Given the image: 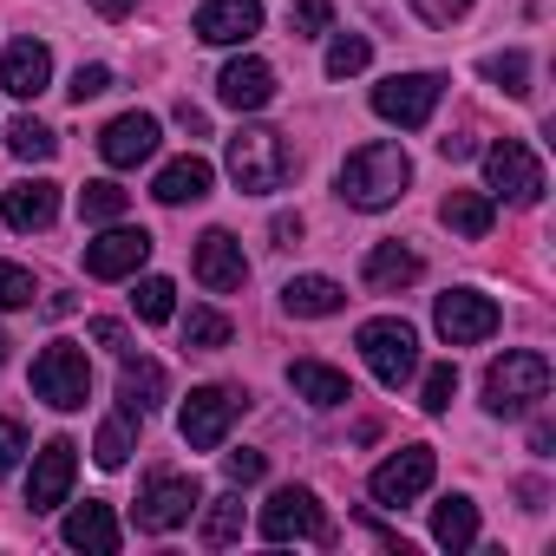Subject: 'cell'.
<instances>
[{"mask_svg": "<svg viewBox=\"0 0 556 556\" xmlns=\"http://www.w3.org/2000/svg\"><path fill=\"white\" fill-rule=\"evenodd\" d=\"M452 393H458V367H452V361L426 367V380H419V406H426V413H445Z\"/></svg>", "mask_w": 556, "mask_h": 556, "instance_id": "38", "label": "cell"}, {"mask_svg": "<svg viewBox=\"0 0 556 556\" xmlns=\"http://www.w3.org/2000/svg\"><path fill=\"white\" fill-rule=\"evenodd\" d=\"M0 216H8V229H53V216H60V184H47V177L14 184L8 197H0Z\"/></svg>", "mask_w": 556, "mask_h": 556, "instance_id": "21", "label": "cell"}, {"mask_svg": "<svg viewBox=\"0 0 556 556\" xmlns=\"http://www.w3.org/2000/svg\"><path fill=\"white\" fill-rule=\"evenodd\" d=\"M60 536H66L73 549H92V556H112V549L125 543V530H118L112 504H79V510L60 523Z\"/></svg>", "mask_w": 556, "mask_h": 556, "instance_id": "25", "label": "cell"}, {"mask_svg": "<svg viewBox=\"0 0 556 556\" xmlns=\"http://www.w3.org/2000/svg\"><path fill=\"white\" fill-rule=\"evenodd\" d=\"M255 530L268 543H328V517H321V497L308 484H282V491L262 504Z\"/></svg>", "mask_w": 556, "mask_h": 556, "instance_id": "6", "label": "cell"}, {"mask_svg": "<svg viewBox=\"0 0 556 556\" xmlns=\"http://www.w3.org/2000/svg\"><path fill=\"white\" fill-rule=\"evenodd\" d=\"M242 406H249V393H236V387H190V400H184V413H177L184 445H190V452H216V445L229 439V426L242 419Z\"/></svg>", "mask_w": 556, "mask_h": 556, "instance_id": "5", "label": "cell"}, {"mask_svg": "<svg viewBox=\"0 0 556 556\" xmlns=\"http://www.w3.org/2000/svg\"><path fill=\"white\" fill-rule=\"evenodd\" d=\"M34 275L21 262H0V315H14V308H34Z\"/></svg>", "mask_w": 556, "mask_h": 556, "instance_id": "37", "label": "cell"}, {"mask_svg": "<svg viewBox=\"0 0 556 556\" xmlns=\"http://www.w3.org/2000/svg\"><path fill=\"white\" fill-rule=\"evenodd\" d=\"M236 536H242V497L229 491V497H216V504L203 510V543L223 549V543H236Z\"/></svg>", "mask_w": 556, "mask_h": 556, "instance_id": "33", "label": "cell"}, {"mask_svg": "<svg viewBox=\"0 0 556 556\" xmlns=\"http://www.w3.org/2000/svg\"><path fill=\"white\" fill-rule=\"evenodd\" d=\"M34 393H40L47 406H60V413H79V406H86V393H92L86 348H73V341L40 348V354H34Z\"/></svg>", "mask_w": 556, "mask_h": 556, "instance_id": "7", "label": "cell"}, {"mask_svg": "<svg viewBox=\"0 0 556 556\" xmlns=\"http://www.w3.org/2000/svg\"><path fill=\"white\" fill-rule=\"evenodd\" d=\"M419 255L406 249V242H380V249H367V262H361V275H367V289H380V295H400V289H413L419 282Z\"/></svg>", "mask_w": 556, "mask_h": 556, "instance_id": "23", "label": "cell"}, {"mask_svg": "<svg viewBox=\"0 0 556 556\" xmlns=\"http://www.w3.org/2000/svg\"><path fill=\"white\" fill-rule=\"evenodd\" d=\"M439 151H445V157H452V164H458V157H471V151H478V144H471V138H439Z\"/></svg>", "mask_w": 556, "mask_h": 556, "instance_id": "47", "label": "cell"}, {"mask_svg": "<svg viewBox=\"0 0 556 556\" xmlns=\"http://www.w3.org/2000/svg\"><path fill=\"white\" fill-rule=\"evenodd\" d=\"M8 354H14V341H8V334H0V361H8Z\"/></svg>", "mask_w": 556, "mask_h": 556, "instance_id": "49", "label": "cell"}, {"mask_svg": "<svg viewBox=\"0 0 556 556\" xmlns=\"http://www.w3.org/2000/svg\"><path fill=\"white\" fill-rule=\"evenodd\" d=\"M354 348H361V361L374 367L380 387H406V380L419 374V334H413L400 315H374V321H361Z\"/></svg>", "mask_w": 556, "mask_h": 556, "instance_id": "4", "label": "cell"}, {"mask_svg": "<svg viewBox=\"0 0 556 556\" xmlns=\"http://www.w3.org/2000/svg\"><path fill=\"white\" fill-rule=\"evenodd\" d=\"M223 471H229V484H236V491H242V484H255V478H262V471H268V458H262V452H249V445H242V452H223Z\"/></svg>", "mask_w": 556, "mask_h": 556, "instance_id": "41", "label": "cell"}, {"mask_svg": "<svg viewBox=\"0 0 556 556\" xmlns=\"http://www.w3.org/2000/svg\"><path fill=\"white\" fill-rule=\"evenodd\" d=\"M177 125H184V131H190V138H203V131H210V118H203V112H197V105H177Z\"/></svg>", "mask_w": 556, "mask_h": 556, "instance_id": "46", "label": "cell"}, {"mask_svg": "<svg viewBox=\"0 0 556 556\" xmlns=\"http://www.w3.org/2000/svg\"><path fill=\"white\" fill-rule=\"evenodd\" d=\"M73 471H79V445H73V439H47V445L34 452L27 504H34V510H60L66 491H73Z\"/></svg>", "mask_w": 556, "mask_h": 556, "instance_id": "15", "label": "cell"}, {"mask_svg": "<svg viewBox=\"0 0 556 556\" xmlns=\"http://www.w3.org/2000/svg\"><path fill=\"white\" fill-rule=\"evenodd\" d=\"M92 341L112 348V354H125V328H118V321H92Z\"/></svg>", "mask_w": 556, "mask_h": 556, "instance_id": "45", "label": "cell"}, {"mask_svg": "<svg viewBox=\"0 0 556 556\" xmlns=\"http://www.w3.org/2000/svg\"><path fill=\"white\" fill-rule=\"evenodd\" d=\"M289 387H295V393H302L308 406H321V413H328V406H348V400H354L348 374H341V367H328V361H295V367H289Z\"/></svg>", "mask_w": 556, "mask_h": 556, "instance_id": "26", "label": "cell"}, {"mask_svg": "<svg viewBox=\"0 0 556 556\" xmlns=\"http://www.w3.org/2000/svg\"><path fill=\"white\" fill-rule=\"evenodd\" d=\"M367 60H374V47H367L361 34H334V47H328V79H354V73H367Z\"/></svg>", "mask_w": 556, "mask_h": 556, "instance_id": "36", "label": "cell"}, {"mask_svg": "<svg viewBox=\"0 0 556 556\" xmlns=\"http://www.w3.org/2000/svg\"><path fill=\"white\" fill-rule=\"evenodd\" d=\"M484 177H491V197H504V203H517V210L543 203V164H536V151H530L523 138L484 144Z\"/></svg>", "mask_w": 556, "mask_h": 556, "instance_id": "8", "label": "cell"}, {"mask_svg": "<svg viewBox=\"0 0 556 556\" xmlns=\"http://www.w3.org/2000/svg\"><path fill=\"white\" fill-rule=\"evenodd\" d=\"M66 92H73V99H79V105H86V99H99V92H112V73H105V66H79V73H73V86H66Z\"/></svg>", "mask_w": 556, "mask_h": 556, "instance_id": "43", "label": "cell"}, {"mask_svg": "<svg viewBox=\"0 0 556 556\" xmlns=\"http://www.w3.org/2000/svg\"><path fill=\"white\" fill-rule=\"evenodd\" d=\"M223 164H229V177H236L242 197H268V190H282L295 177V151H289V138L275 131V125H242L223 144Z\"/></svg>", "mask_w": 556, "mask_h": 556, "instance_id": "2", "label": "cell"}, {"mask_svg": "<svg viewBox=\"0 0 556 556\" xmlns=\"http://www.w3.org/2000/svg\"><path fill=\"white\" fill-rule=\"evenodd\" d=\"M164 387H170V380H164V367L125 348V367H118V413H131V419L157 413V406H164Z\"/></svg>", "mask_w": 556, "mask_h": 556, "instance_id": "20", "label": "cell"}, {"mask_svg": "<svg viewBox=\"0 0 556 556\" xmlns=\"http://www.w3.org/2000/svg\"><path fill=\"white\" fill-rule=\"evenodd\" d=\"M432 478H439V452L432 445H400L387 465H374L367 491H374V504H413L419 491H432Z\"/></svg>", "mask_w": 556, "mask_h": 556, "instance_id": "11", "label": "cell"}, {"mask_svg": "<svg viewBox=\"0 0 556 556\" xmlns=\"http://www.w3.org/2000/svg\"><path fill=\"white\" fill-rule=\"evenodd\" d=\"M328 21H334V0H295V8H289V34L295 40H321Z\"/></svg>", "mask_w": 556, "mask_h": 556, "instance_id": "39", "label": "cell"}, {"mask_svg": "<svg viewBox=\"0 0 556 556\" xmlns=\"http://www.w3.org/2000/svg\"><path fill=\"white\" fill-rule=\"evenodd\" d=\"M210 184H216V170H210V157H170L164 170H157V184H151V197L164 203V210H177V203H203L210 197Z\"/></svg>", "mask_w": 556, "mask_h": 556, "instance_id": "22", "label": "cell"}, {"mask_svg": "<svg viewBox=\"0 0 556 556\" xmlns=\"http://www.w3.org/2000/svg\"><path fill=\"white\" fill-rule=\"evenodd\" d=\"M203 504V491H197V478L190 471H151L144 478V491H138V530H151V536H164V530H177V523H190V510Z\"/></svg>", "mask_w": 556, "mask_h": 556, "instance_id": "9", "label": "cell"}, {"mask_svg": "<svg viewBox=\"0 0 556 556\" xmlns=\"http://www.w3.org/2000/svg\"><path fill=\"white\" fill-rule=\"evenodd\" d=\"M151 236L144 229H105L99 242H86V275H92V282H125V275H138L144 262H151Z\"/></svg>", "mask_w": 556, "mask_h": 556, "instance_id": "13", "label": "cell"}, {"mask_svg": "<svg viewBox=\"0 0 556 556\" xmlns=\"http://www.w3.org/2000/svg\"><path fill=\"white\" fill-rule=\"evenodd\" d=\"M216 99H223L229 112H262V105L275 99V66H268V60H255V53L229 60V66L216 73Z\"/></svg>", "mask_w": 556, "mask_h": 556, "instance_id": "19", "label": "cell"}, {"mask_svg": "<svg viewBox=\"0 0 556 556\" xmlns=\"http://www.w3.org/2000/svg\"><path fill=\"white\" fill-rule=\"evenodd\" d=\"M8 151L27 157V164H47V157L60 151V138H53L40 118H14V125H8Z\"/></svg>", "mask_w": 556, "mask_h": 556, "instance_id": "31", "label": "cell"}, {"mask_svg": "<svg viewBox=\"0 0 556 556\" xmlns=\"http://www.w3.org/2000/svg\"><path fill=\"white\" fill-rule=\"evenodd\" d=\"M282 308L295 321H321V315H341L348 308V289L334 282V275H295V282L282 289Z\"/></svg>", "mask_w": 556, "mask_h": 556, "instance_id": "24", "label": "cell"}, {"mask_svg": "<svg viewBox=\"0 0 556 556\" xmlns=\"http://www.w3.org/2000/svg\"><path fill=\"white\" fill-rule=\"evenodd\" d=\"M497 302L491 295H478V289H445L439 295V334H445V348H478V341H491L497 334Z\"/></svg>", "mask_w": 556, "mask_h": 556, "instance_id": "12", "label": "cell"}, {"mask_svg": "<svg viewBox=\"0 0 556 556\" xmlns=\"http://www.w3.org/2000/svg\"><path fill=\"white\" fill-rule=\"evenodd\" d=\"M131 308H138V321H144V328H164V321L177 315V289L164 282V275H144L138 295H131Z\"/></svg>", "mask_w": 556, "mask_h": 556, "instance_id": "30", "label": "cell"}, {"mask_svg": "<svg viewBox=\"0 0 556 556\" xmlns=\"http://www.w3.org/2000/svg\"><path fill=\"white\" fill-rule=\"evenodd\" d=\"M47 86H53L47 40H14L8 53H0V92H8V99H40Z\"/></svg>", "mask_w": 556, "mask_h": 556, "instance_id": "18", "label": "cell"}, {"mask_svg": "<svg viewBox=\"0 0 556 556\" xmlns=\"http://www.w3.org/2000/svg\"><path fill=\"white\" fill-rule=\"evenodd\" d=\"M406 184H413V157L393 138H374V144L348 151V164H341V197L354 210H393L406 197Z\"/></svg>", "mask_w": 556, "mask_h": 556, "instance_id": "1", "label": "cell"}, {"mask_svg": "<svg viewBox=\"0 0 556 556\" xmlns=\"http://www.w3.org/2000/svg\"><path fill=\"white\" fill-rule=\"evenodd\" d=\"M190 27L203 47H242L262 34V0H203Z\"/></svg>", "mask_w": 556, "mask_h": 556, "instance_id": "16", "label": "cell"}, {"mask_svg": "<svg viewBox=\"0 0 556 556\" xmlns=\"http://www.w3.org/2000/svg\"><path fill=\"white\" fill-rule=\"evenodd\" d=\"M157 118L151 112H125V118H112L105 131H99V157L112 164V170H138L144 157H157Z\"/></svg>", "mask_w": 556, "mask_h": 556, "instance_id": "17", "label": "cell"}, {"mask_svg": "<svg viewBox=\"0 0 556 556\" xmlns=\"http://www.w3.org/2000/svg\"><path fill=\"white\" fill-rule=\"evenodd\" d=\"M484 79L504 86L510 99H523V92H530V53H517V47H510V53H491V60H484Z\"/></svg>", "mask_w": 556, "mask_h": 556, "instance_id": "34", "label": "cell"}, {"mask_svg": "<svg viewBox=\"0 0 556 556\" xmlns=\"http://www.w3.org/2000/svg\"><path fill=\"white\" fill-rule=\"evenodd\" d=\"M268 236H275V249H295V242H302V216H289V210H282V216L268 223Z\"/></svg>", "mask_w": 556, "mask_h": 556, "instance_id": "44", "label": "cell"}, {"mask_svg": "<svg viewBox=\"0 0 556 556\" xmlns=\"http://www.w3.org/2000/svg\"><path fill=\"white\" fill-rule=\"evenodd\" d=\"M471 8H478V0H413V14H419L426 27H458Z\"/></svg>", "mask_w": 556, "mask_h": 556, "instance_id": "40", "label": "cell"}, {"mask_svg": "<svg viewBox=\"0 0 556 556\" xmlns=\"http://www.w3.org/2000/svg\"><path fill=\"white\" fill-rule=\"evenodd\" d=\"M92 14H105V21H118V14H131V0H92Z\"/></svg>", "mask_w": 556, "mask_h": 556, "instance_id": "48", "label": "cell"}, {"mask_svg": "<svg viewBox=\"0 0 556 556\" xmlns=\"http://www.w3.org/2000/svg\"><path fill=\"white\" fill-rule=\"evenodd\" d=\"M439 99H445V79L439 73H393L387 86H374V112L387 125H400V131H419L439 112Z\"/></svg>", "mask_w": 556, "mask_h": 556, "instance_id": "10", "label": "cell"}, {"mask_svg": "<svg viewBox=\"0 0 556 556\" xmlns=\"http://www.w3.org/2000/svg\"><path fill=\"white\" fill-rule=\"evenodd\" d=\"M138 452V432H131V413H112L105 426H99V439H92V458L105 465V471H118L125 458Z\"/></svg>", "mask_w": 556, "mask_h": 556, "instance_id": "29", "label": "cell"}, {"mask_svg": "<svg viewBox=\"0 0 556 556\" xmlns=\"http://www.w3.org/2000/svg\"><path fill=\"white\" fill-rule=\"evenodd\" d=\"M432 536H439V549H452V556H458V549H471V543H478V504L452 491V497L432 510Z\"/></svg>", "mask_w": 556, "mask_h": 556, "instance_id": "28", "label": "cell"}, {"mask_svg": "<svg viewBox=\"0 0 556 556\" xmlns=\"http://www.w3.org/2000/svg\"><path fill=\"white\" fill-rule=\"evenodd\" d=\"M125 203H131V190H118V184H86L79 190V216L86 223H118Z\"/></svg>", "mask_w": 556, "mask_h": 556, "instance_id": "35", "label": "cell"}, {"mask_svg": "<svg viewBox=\"0 0 556 556\" xmlns=\"http://www.w3.org/2000/svg\"><path fill=\"white\" fill-rule=\"evenodd\" d=\"M184 348H197V354L229 348V315H216V308H190V315H184Z\"/></svg>", "mask_w": 556, "mask_h": 556, "instance_id": "32", "label": "cell"}, {"mask_svg": "<svg viewBox=\"0 0 556 556\" xmlns=\"http://www.w3.org/2000/svg\"><path fill=\"white\" fill-rule=\"evenodd\" d=\"M21 452H27V432H21V419H0V478H8V471L21 465Z\"/></svg>", "mask_w": 556, "mask_h": 556, "instance_id": "42", "label": "cell"}, {"mask_svg": "<svg viewBox=\"0 0 556 556\" xmlns=\"http://www.w3.org/2000/svg\"><path fill=\"white\" fill-rule=\"evenodd\" d=\"M536 400H549V361L536 348H510L504 361L484 367V406L497 419H523Z\"/></svg>", "mask_w": 556, "mask_h": 556, "instance_id": "3", "label": "cell"}, {"mask_svg": "<svg viewBox=\"0 0 556 556\" xmlns=\"http://www.w3.org/2000/svg\"><path fill=\"white\" fill-rule=\"evenodd\" d=\"M491 216H497V210H491V197H484V190H452V197L439 203V223H445V229H458L465 242H484V236H491Z\"/></svg>", "mask_w": 556, "mask_h": 556, "instance_id": "27", "label": "cell"}, {"mask_svg": "<svg viewBox=\"0 0 556 556\" xmlns=\"http://www.w3.org/2000/svg\"><path fill=\"white\" fill-rule=\"evenodd\" d=\"M190 268H197V282H203L210 295H229V289H242V282H249V255H242V242H236L229 229H203V236H197Z\"/></svg>", "mask_w": 556, "mask_h": 556, "instance_id": "14", "label": "cell"}]
</instances>
